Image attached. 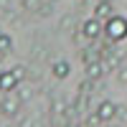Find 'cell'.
Here are the masks:
<instances>
[{
    "label": "cell",
    "instance_id": "obj_13",
    "mask_svg": "<svg viewBox=\"0 0 127 127\" xmlns=\"http://www.w3.org/2000/svg\"><path fill=\"white\" fill-rule=\"evenodd\" d=\"M97 3H114V0H97Z\"/></svg>",
    "mask_w": 127,
    "mask_h": 127
},
{
    "label": "cell",
    "instance_id": "obj_1",
    "mask_svg": "<svg viewBox=\"0 0 127 127\" xmlns=\"http://www.w3.org/2000/svg\"><path fill=\"white\" fill-rule=\"evenodd\" d=\"M104 36H107V41H112V43L125 41L127 38V18H122V15L107 18L104 20Z\"/></svg>",
    "mask_w": 127,
    "mask_h": 127
},
{
    "label": "cell",
    "instance_id": "obj_2",
    "mask_svg": "<svg viewBox=\"0 0 127 127\" xmlns=\"http://www.w3.org/2000/svg\"><path fill=\"white\" fill-rule=\"evenodd\" d=\"M23 79H26V69L23 66H13L8 71H0V92H13Z\"/></svg>",
    "mask_w": 127,
    "mask_h": 127
},
{
    "label": "cell",
    "instance_id": "obj_3",
    "mask_svg": "<svg viewBox=\"0 0 127 127\" xmlns=\"http://www.w3.org/2000/svg\"><path fill=\"white\" fill-rule=\"evenodd\" d=\"M81 33L84 38H89V41H97L102 33H104V23L99 18H89V20H84V26H81Z\"/></svg>",
    "mask_w": 127,
    "mask_h": 127
},
{
    "label": "cell",
    "instance_id": "obj_8",
    "mask_svg": "<svg viewBox=\"0 0 127 127\" xmlns=\"http://www.w3.org/2000/svg\"><path fill=\"white\" fill-rule=\"evenodd\" d=\"M84 66H87V76L89 79H99L104 74V64L102 61H92V64H84Z\"/></svg>",
    "mask_w": 127,
    "mask_h": 127
},
{
    "label": "cell",
    "instance_id": "obj_6",
    "mask_svg": "<svg viewBox=\"0 0 127 127\" xmlns=\"http://www.w3.org/2000/svg\"><path fill=\"white\" fill-rule=\"evenodd\" d=\"M51 74H54L56 79H66L71 74V64L69 61H54L51 64Z\"/></svg>",
    "mask_w": 127,
    "mask_h": 127
},
{
    "label": "cell",
    "instance_id": "obj_12",
    "mask_svg": "<svg viewBox=\"0 0 127 127\" xmlns=\"http://www.w3.org/2000/svg\"><path fill=\"white\" fill-rule=\"evenodd\" d=\"M18 97H20V99H23V102H26V99L31 97V92H26V89H18Z\"/></svg>",
    "mask_w": 127,
    "mask_h": 127
},
{
    "label": "cell",
    "instance_id": "obj_5",
    "mask_svg": "<svg viewBox=\"0 0 127 127\" xmlns=\"http://www.w3.org/2000/svg\"><path fill=\"white\" fill-rule=\"evenodd\" d=\"M97 114H99V120H102V122H109V120L117 117V104L109 102V99H104V102L97 104Z\"/></svg>",
    "mask_w": 127,
    "mask_h": 127
},
{
    "label": "cell",
    "instance_id": "obj_10",
    "mask_svg": "<svg viewBox=\"0 0 127 127\" xmlns=\"http://www.w3.org/2000/svg\"><path fill=\"white\" fill-rule=\"evenodd\" d=\"M10 48H13V38H10L8 33H0V54H10Z\"/></svg>",
    "mask_w": 127,
    "mask_h": 127
},
{
    "label": "cell",
    "instance_id": "obj_9",
    "mask_svg": "<svg viewBox=\"0 0 127 127\" xmlns=\"http://www.w3.org/2000/svg\"><path fill=\"white\" fill-rule=\"evenodd\" d=\"M94 18H99V20L112 18V3H97V8H94Z\"/></svg>",
    "mask_w": 127,
    "mask_h": 127
},
{
    "label": "cell",
    "instance_id": "obj_4",
    "mask_svg": "<svg viewBox=\"0 0 127 127\" xmlns=\"http://www.w3.org/2000/svg\"><path fill=\"white\" fill-rule=\"evenodd\" d=\"M20 104H23V99H20L18 94H8V97L0 102V112H3L5 117H15L20 112Z\"/></svg>",
    "mask_w": 127,
    "mask_h": 127
},
{
    "label": "cell",
    "instance_id": "obj_7",
    "mask_svg": "<svg viewBox=\"0 0 127 127\" xmlns=\"http://www.w3.org/2000/svg\"><path fill=\"white\" fill-rule=\"evenodd\" d=\"M81 61L84 64H92V61H102V51L99 48H94V46H87L81 51Z\"/></svg>",
    "mask_w": 127,
    "mask_h": 127
},
{
    "label": "cell",
    "instance_id": "obj_11",
    "mask_svg": "<svg viewBox=\"0 0 127 127\" xmlns=\"http://www.w3.org/2000/svg\"><path fill=\"white\" fill-rule=\"evenodd\" d=\"M99 122H102V120H99V114H97V112H94V114H89V120H87V125H89V127L99 125Z\"/></svg>",
    "mask_w": 127,
    "mask_h": 127
}]
</instances>
